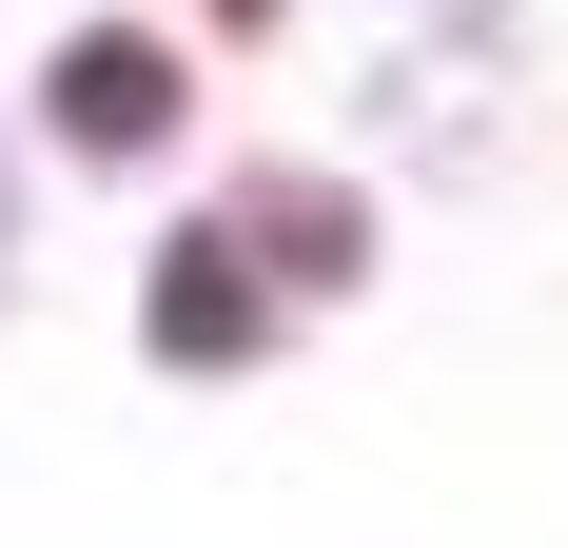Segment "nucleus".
Wrapping results in <instances>:
<instances>
[{
  "label": "nucleus",
  "instance_id": "nucleus-1",
  "mask_svg": "<svg viewBox=\"0 0 568 548\" xmlns=\"http://www.w3.org/2000/svg\"><path fill=\"white\" fill-rule=\"evenodd\" d=\"M59 138H79V158H158L176 138V59L158 40H79L59 59Z\"/></svg>",
  "mask_w": 568,
  "mask_h": 548
}]
</instances>
